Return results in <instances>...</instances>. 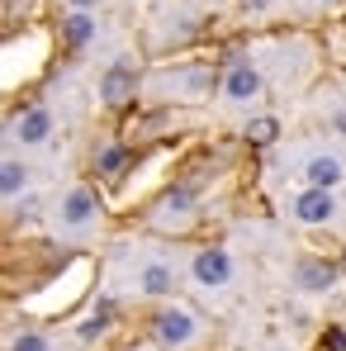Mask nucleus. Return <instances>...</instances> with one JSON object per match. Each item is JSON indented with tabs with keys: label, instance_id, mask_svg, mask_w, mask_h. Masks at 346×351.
Wrapping results in <instances>:
<instances>
[{
	"label": "nucleus",
	"instance_id": "0eeeda50",
	"mask_svg": "<svg viewBox=\"0 0 346 351\" xmlns=\"http://www.w3.org/2000/svg\"><path fill=\"white\" fill-rule=\"evenodd\" d=\"M14 138H19L24 147H38V143H48V138H53V114H48L43 105L24 110V114H19V123H14Z\"/></svg>",
	"mask_w": 346,
	"mask_h": 351
},
{
	"label": "nucleus",
	"instance_id": "9d476101",
	"mask_svg": "<svg viewBox=\"0 0 346 351\" xmlns=\"http://www.w3.org/2000/svg\"><path fill=\"white\" fill-rule=\"evenodd\" d=\"M62 38H66L71 48H86V43L95 38V19H90V10H71V14L62 19Z\"/></svg>",
	"mask_w": 346,
	"mask_h": 351
},
{
	"label": "nucleus",
	"instance_id": "39448f33",
	"mask_svg": "<svg viewBox=\"0 0 346 351\" xmlns=\"http://www.w3.org/2000/svg\"><path fill=\"white\" fill-rule=\"evenodd\" d=\"M337 214V199H332V190H304V195H294V219L299 223H328Z\"/></svg>",
	"mask_w": 346,
	"mask_h": 351
},
{
	"label": "nucleus",
	"instance_id": "a211bd4d",
	"mask_svg": "<svg viewBox=\"0 0 346 351\" xmlns=\"http://www.w3.org/2000/svg\"><path fill=\"white\" fill-rule=\"evenodd\" d=\"M71 5H76V10H90V5H100V0H71Z\"/></svg>",
	"mask_w": 346,
	"mask_h": 351
},
{
	"label": "nucleus",
	"instance_id": "4468645a",
	"mask_svg": "<svg viewBox=\"0 0 346 351\" xmlns=\"http://www.w3.org/2000/svg\"><path fill=\"white\" fill-rule=\"evenodd\" d=\"M24 185H29L24 162H0V195H24Z\"/></svg>",
	"mask_w": 346,
	"mask_h": 351
},
{
	"label": "nucleus",
	"instance_id": "2eb2a0df",
	"mask_svg": "<svg viewBox=\"0 0 346 351\" xmlns=\"http://www.w3.org/2000/svg\"><path fill=\"white\" fill-rule=\"evenodd\" d=\"M275 138H280V123H275V119H251V123H247V143H251V147H271Z\"/></svg>",
	"mask_w": 346,
	"mask_h": 351
},
{
	"label": "nucleus",
	"instance_id": "7ed1b4c3",
	"mask_svg": "<svg viewBox=\"0 0 346 351\" xmlns=\"http://www.w3.org/2000/svg\"><path fill=\"white\" fill-rule=\"evenodd\" d=\"M195 280L209 285V290L228 285V280H232V256L223 252V247H204V252L195 256Z\"/></svg>",
	"mask_w": 346,
	"mask_h": 351
},
{
	"label": "nucleus",
	"instance_id": "6ab92c4d",
	"mask_svg": "<svg viewBox=\"0 0 346 351\" xmlns=\"http://www.w3.org/2000/svg\"><path fill=\"white\" fill-rule=\"evenodd\" d=\"M247 5H266V0H247Z\"/></svg>",
	"mask_w": 346,
	"mask_h": 351
},
{
	"label": "nucleus",
	"instance_id": "f8f14e48",
	"mask_svg": "<svg viewBox=\"0 0 346 351\" xmlns=\"http://www.w3.org/2000/svg\"><path fill=\"white\" fill-rule=\"evenodd\" d=\"M128 162H133V152H128L123 143H110V147L95 157V171L105 176V180H114V176H123V167H128Z\"/></svg>",
	"mask_w": 346,
	"mask_h": 351
},
{
	"label": "nucleus",
	"instance_id": "ddd939ff",
	"mask_svg": "<svg viewBox=\"0 0 346 351\" xmlns=\"http://www.w3.org/2000/svg\"><path fill=\"white\" fill-rule=\"evenodd\" d=\"M110 323H114V299H100V304H95V313L81 323V337H86V342H95Z\"/></svg>",
	"mask_w": 346,
	"mask_h": 351
},
{
	"label": "nucleus",
	"instance_id": "f03ea898",
	"mask_svg": "<svg viewBox=\"0 0 346 351\" xmlns=\"http://www.w3.org/2000/svg\"><path fill=\"white\" fill-rule=\"evenodd\" d=\"M95 214H100V199H95L90 185H71V190L62 195V223H66V228H90Z\"/></svg>",
	"mask_w": 346,
	"mask_h": 351
},
{
	"label": "nucleus",
	"instance_id": "20e7f679",
	"mask_svg": "<svg viewBox=\"0 0 346 351\" xmlns=\"http://www.w3.org/2000/svg\"><path fill=\"white\" fill-rule=\"evenodd\" d=\"M223 95H228L232 105H247V100H256V95H261V71H256L251 62H232L228 76H223Z\"/></svg>",
	"mask_w": 346,
	"mask_h": 351
},
{
	"label": "nucleus",
	"instance_id": "423d86ee",
	"mask_svg": "<svg viewBox=\"0 0 346 351\" xmlns=\"http://www.w3.org/2000/svg\"><path fill=\"white\" fill-rule=\"evenodd\" d=\"M342 176H346V167H342V157H332V152H318V157L304 162V180L313 190H337Z\"/></svg>",
	"mask_w": 346,
	"mask_h": 351
},
{
	"label": "nucleus",
	"instance_id": "1a4fd4ad",
	"mask_svg": "<svg viewBox=\"0 0 346 351\" xmlns=\"http://www.w3.org/2000/svg\"><path fill=\"white\" fill-rule=\"evenodd\" d=\"M294 280H299V290H332V280H337V266H328V261H299L294 266Z\"/></svg>",
	"mask_w": 346,
	"mask_h": 351
},
{
	"label": "nucleus",
	"instance_id": "dca6fc26",
	"mask_svg": "<svg viewBox=\"0 0 346 351\" xmlns=\"http://www.w3.org/2000/svg\"><path fill=\"white\" fill-rule=\"evenodd\" d=\"M10 351H53V347H48V337H43V332H19Z\"/></svg>",
	"mask_w": 346,
	"mask_h": 351
},
{
	"label": "nucleus",
	"instance_id": "f3484780",
	"mask_svg": "<svg viewBox=\"0 0 346 351\" xmlns=\"http://www.w3.org/2000/svg\"><path fill=\"white\" fill-rule=\"evenodd\" d=\"M323 342H328V351H346V332H342V328H328Z\"/></svg>",
	"mask_w": 346,
	"mask_h": 351
},
{
	"label": "nucleus",
	"instance_id": "6e6552de",
	"mask_svg": "<svg viewBox=\"0 0 346 351\" xmlns=\"http://www.w3.org/2000/svg\"><path fill=\"white\" fill-rule=\"evenodd\" d=\"M133 90H138V71H133V66H123V62H114V66L105 71V81H100V95H105L110 105H128V100H133Z\"/></svg>",
	"mask_w": 346,
	"mask_h": 351
},
{
	"label": "nucleus",
	"instance_id": "f257e3e1",
	"mask_svg": "<svg viewBox=\"0 0 346 351\" xmlns=\"http://www.w3.org/2000/svg\"><path fill=\"white\" fill-rule=\"evenodd\" d=\"M152 332H157L162 347H190V342L199 337V318H195L190 308H162V313L152 318Z\"/></svg>",
	"mask_w": 346,
	"mask_h": 351
},
{
	"label": "nucleus",
	"instance_id": "9b49d317",
	"mask_svg": "<svg viewBox=\"0 0 346 351\" xmlns=\"http://www.w3.org/2000/svg\"><path fill=\"white\" fill-rule=\"evenodd\" d=\"M138 285H143V294H171V290H175V276H171V266L152 261V266H143Z\"/></svg>",
	"mask_w": 346,
	"mask_h": 351
}]
</instances>
